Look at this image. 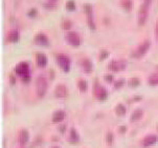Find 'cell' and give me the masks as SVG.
<instances>
[{
    "instance_id": "cell-1",
    "label": "cell",
    "mask_w": 158,
    "mask_h": 148,
    "mask_svg": "<svg viewBox=\"0 0 158 148\" xmlns=\"http://www.w3.org/2000/svg\"><path fill=\"white\" fill-rule=\"evenodd\" d=\"M16 74L23 80V82H29L30 80V73H29V65L26 62H21L15 68Z\"/></svg>"
},
{
    "instance_id": "cell-2",
    "label": "cell",
    "mask_w": 158,
    "mask_h": 148,
    "mask_svg": "<svg viewBox=\"0 0 158 148\" xmlns=\"http://www.w3.org/2000/svg\"><path fill=\"white\" fill-rule=\"evenodd\" d=\"M36 84H37V93H38V96L40 98L45 96L47 88H48V82L46 80V78L43 77V76H39Z\"/></svg>"
},
{
    "instance_id": "cell-3",
    "label": "cell",
    "mask_w": 158,
    "mask_h": 148,
    "mask_svg": "<svg viewBox=\"0 0 158 148\" xmlns=\"http://www.w3.org/2000/svg\"><path fill=\"white\" fill-rule=\"evenodd\" d=\"M150 45H151V43H150L149 40H145V41H143L142 43H140V44L138 45V47L136 48L135 51L133 52L132 57L133 58H137V59L141 58L142 56H145V53L149 51Z\"/></svg>"
},
{
    "instance_id": "cell-4",
    "label": "cell",
    "mask_w": 158,
    "mask_h": 148,
    "mask_svg": "<svg viewBox=\"0 0 158 148\" xmlns=\"http://www.w3.org/2000/svg\"><path fill=\"white\" fill-rule=\"evenodd\" d=\"M149 5H147L145 3H142L139 7L138 11V24L139 25H145L147 22L149 16Z\"/></svg>"
},
{
    "instance_id": "cell-5",
    "label": "cell",
    "mask_w": 158,
    "mask_h": 148,
    "mask_svg": "<svg viewBox=\"0 0 158 148\" xmlns=\"http://www.w3.org/2000/svg\"><path fill=\"white\" fill-rule=\"evenodd\" d=\"M93 95L97 100L100 101L106 100L107 97H108V93H107L106 88L103 87L102 85H100L99 83H97L93 86Z\"/></svg>"
},
{
    "instance_id": "cell-6",
    "label": "cell",
    "mask_w": 158,
    "mask_h": 148,
    "mask_svg": "<svg viewBox=\"0 0 158 148\" xmlns=\"http://www.w3.org/2000/svg\"><path fill=\"white\" fill-rule=\"evenodd\" d=\"M57 63L62 71H64L65 73L69 71V69H70V60L67 56L58 55L57 56Z\"/></svg>"
},
{
    "instance_id": "cell-7",
    "label": "cell",
    "mask_w": 158,
    "mask_h": 148,
    "mask_svg": "<svg viewBox=\"0 0 158 148\" xmlns=\"http://www.w3.org/2000/svg\"><path fill=\"white\" fill-rule=\"evenodd\" d=\"M66 38V41L73 47H77L81 44V39H80V36L77 35L75 32H68L65 36Z\"/></svg>"
},
{
    "instance_id": "cell-8",
    "label": "cell",
    "mask_w": 158,
    "mask_h": 148,
    "mask_svg": "<svg viewBox=\"0 0 158 148\" xmlns=\"http://www.w3.org/2000/svg\"><path fill=\"white\" fill-rule=\"evenodd\" d=\"M108 68L112 71H120L126 68V62L124 60H112L108 64Z\"/></svg>"
},
{
    "instance_id": "cell-9",
    "label": "cell",
    "mask_w": 158,
    "mask_h": 148,
    "mask_svg": "<svg viewBox=\"0 0 158 148\" xmlns=\"http://www.w3.org/2000/svg\"><path fill=\"white\" fill-rule=\"evenodd\" d=\"M55 96L58 99H66L68 97V89L64 84H59L55 89Z\"/></svg>"
},
{
    "instance_id": "cell-10",
    "label": "cell",
    "mask_w": 158,
    "mask_h": 148,
    "mask_svg": "<svg viewBox=\"0 0 158 148\" xmlns=\"http://www.w3.org/2000/svg\"><path fill=\"white\" fill-rule=\"evenodd\" d=\"M34 41H35L36 44L40 45V46H48V44H49L47 36H46L45 34H42V33H40V34H38V35H36Z\"/></svg>"
},
{
    "instance_id": "cell-11",
    "label": "cell",
    "mask_w": 158,
    "mask_h": 148,
    "mask_svg": "<svg viewBox=\"0 0 158 148\" xmlns=\"http://www.w3.org/2000/svg\"><path fill=\"white\" fill-rule=\"evenodd\" d=\"M29 140V133L26 129H21L19 131V135H18V143H19L21 146H24V145L28 142Z\"/></svg>"
},
{
    "instance_id": "cell-12",
    "label": "cell",
    "mask_w": 158,
    "mask_h": 148,
    "mask_svg": "<svg viewBox=\"0 0 158 148\" xmlns=\"http://www.w3.org/2000/svg\"><path fill=\"white\" fill-rule=\"evenodd\" d=\"M157 141H158L157 135H148V137H145V138L143 139V141H142V146H143V147H149V146L154 145Z\"/></svg>"
},
{
    "instance_id": "cell-13",
    "label": "cell",
    "mask_w": 158,
    "mask_h": 148,
    "mask_svg": "<svg viewBox=\"0 0 158 148\" xmlns=\"http://www.w3.org/2000/svg\"><path fill=\"white\" fill-rule=\"evenodd\" d=\"M47 57L46 55L42 54V53H38L37 54V64H38L39 67H45L46 65H47Z\"/></svg>"
},
{
    "instance_id": "cell-14",
    "label": "cell",
    "mask_w": 158,
    "mask_h": 148,
    "mask_svg": "<svg viewBox=\"0 0 158 148\" xmlns=\"http://www.w3.org/2000/svg\"><path fill=\"white\" fill-rule=\"evenodd\" d=\"M65 113L63 110H59V111H56L55 115L52 116V122L54 123H61L63 120L65 119Z\"/></svg>"
},
{
    "instance_id": "cell-15",
    "label": "cell",
    "mask_w": 158,
    "mask_h": 148,
    "mask_svg": "<svg viewBox=\"0 0 158 148\" xmlns=\"http://www.w3.org/2000/svg\"><path fill=\"white\" fill-rule=\"evenodd\" d=\"M82 67H83V71H85V73H91L92 71V63H91V61L89 60V59H83L82 60Z\"/></svg>"
},
{
    "instance_id": "cell-16",
    "label": "cell",
    "mask_w": 158,
    "mask_h": 148,
    "mask_svg": "<svg viewBox=\"0 0 158 148\" xmlns=\"http://www.w3.org/2000/svg\"><path fill=\"white\" fill-rule=\"evenodd\" d=\"M9 40L11 42H14V43L19 41V32H18V29H12L9 33Z\"/></svg>"
},
{
    "instance_id": "cell-17",
    "label": "cell",
    "mask_w": 158,
    "mask_h": 148,
    "mask_svg": "<svg viewBox=\"0 0 158 148\" xmlns=\"http://www.w3.org/2000/svg\"><path fill=\"white\" fill-rule=\"evenodd\" d=\"M143 117V111L142 109L138 108V109L134 110V113H132V116H131V122H135V121H138L140 120Z\"/></svg>"
},
{
    "instance_id": "cell-18",
    "label": "cell",
    "mask_w": 158,
    "mask_h": 148,
    "mask_svg": "<svg viewBox=\"0 0 158 148\" xmlns=\"http://www.w3.org/2000/svg\"><path fill=\"white\" fill-rule=\"evenodd\" d=\"M120 5L123 7L124 10L131 11L133 7V1L132 0H120Z\"/></svg>"
},
{
    "instance_id": "cell-19",
    "label": "cell",
    "mask_w": 158,
    "mask_h": 148,
    "mask_svg": "<svg viewBox=\"0 0 158 148\" xmlns=\"http://www.w3.org/2000/svg\"><path fill=\"white\" fill-rule=\"evenodd\" d=\"M79 140H80V137L77 135V132L75 131V129L71 128L70 135H69V141L72 142V143H77V142H79Z\"/></svg>"
},
{
    "instance_id": "cell-20",
    "label": "cell",
    "mask_w": 158,
    "mask_h": 148,
    "mask_svg": "<svg viewBox=\"0 0 158 148\" xmlns=\"http://www.w3.org/2000/svg\"><path fill=\"white\" fill-rule=\"evenodd\" d=\"M148 82L150 85H152V86L158 85V74H152L151 76L149 77Z\"/></svg>"
},
{
    "instance_id": "cell-21",
    "label": "cell",
    "mask_w": 158,
    "mask_h": 148,
    "mask_svg": "<svg viewBox=\"0 0 158 148\" xmlns=\"http://www.w3.org/2000/svg\"><path fill=\"white\" fill-rule=\"evenodd\" d=\"M77 86H79V88H80V90L81 91H86V90L88 89V83L86 80H83V79H81V80L77 82Z\"/></svg>"
},
{
    "instance_id": "cell-22",
    "label": "cell",
    "mask_w": 158,
    "mask_h": 148,
    "mask_svg": "<svg viewBox=\"0 0 158 148\" xmlns=\"http://www.w3.org/2000/svg\"><path fill=\"white\" fill-rule=\"evenodd\" d=\"M126 107L124 106L123 104H118L115 108V113L118 115V116H124L125 113H126Z\"/></svg>"
},
{
    "instance_id": "cell-23",
    "label": "cell",
    "mask_w": 158,
    "mask_h": 148,
    "mask_svg": "<svg viewBox=\"0 0 158 148\" xmlns=\"http://www.w3.org/2000/svg\"><path fill=\"white\" fill-rule=\"evenodd\" d=\"M43 7H45V9H49V10H52V9H56L57 7V3H55V2H52V1H46V2H44L43 3Z\"/></svg>"
},
{
    "instance_id": "cell-24",
    "label": "cell",
    "mask_w": 158,
    "mask_h": 148,
    "mask_svg": "<svg viewBox=\"0 0 158 148\" xmlns=\"http://www.w3.org/2000/svg\"><path fill=\"white\" fill-rule=\"evenodd\" d=\"M66 9L68 11H74L75 10V3L73 0H68L66 2Z\"/></svg>"
},
{
    "instance_id": "cell-25",
    "label": "cell",
    "mask_w": 158,
    "mask_h": 148,
    "mask_svg": "<svg viewBox=\"0 0 158 148\" xmlns=\"http://www.w3.org/2000/svg\"><path fill=\"white\" fill-rule=\"evenodd\" d=\"M84 11H85V13L87 14L88 16H93V15H92V12H93V11H92V7H91V5H89V4H84Z\"/></svg>"
},
{
    "instance_id": "cell-26",
    "label": "cell",
    "mask_w": 158,
    "mask_h": 148,
    "mask_svg": "<svg viewBox=\"0 0 158 148\" xmlns=\"http://www.w3.org/2000/svg\"><path fill=\"white\" fill-rule=\"evenodd\" d=\"M139 83H140V81H139L138 78H132L131 80L129 81V84H130V86H132V87H136V86H138Z\"/></svg>"
},
{
    "instance_id": "cell-27",
    "label": "cell",
    "mask_w": 158,
    "mask_h": 148,
    "mask_svg": "<svg viewBox=\"0 0 158 148\" xmlns=\"http://www.w3.org/2000/svg\"><path fill=\"white\" fill-rule=\"evenodd\" d=\"M88 25L91 29H95V23H94L93 20V16H88Z\"/></svg>"
},
{
    "instance_id": "cell-28",
    "label": "cell",
    "mask_w": 158,
    "mask_h": 148,
    "mask_svg": "<svg viewBox=\"0 0 158 148\" xmlns=\"http://www.w3.org/2000/svg\"><path fill=\"white\" fill-rule=\"evenodd\" d=\"M113 140H114V135H113L112 132H108L106 135V142L109 145H111L113 143Z\"/></svg>"
},
{
    "instance_id": "cell-29",
    "label": "cell",
    "mask_w": 158,
    "mask_h": 148,
    "mask_svg": "<svg viewBox=\"0 0 158 148\" xmlns=\"http://www.w3.org/2000/svg\"><path fill=\"white\" fill-rule=\"evenodd\" d=\"M62 27L63 29H69L71 27V21L70 20H64L62 22Z\"/></svg>"
},
{
    "instance_id": "cell-30",
    "label": "cell",
    "mask_w": 158,
    "mask_h": 148,
    "mask_svg": "<svg viewBox=\"0 0 158 148\" xmlns=\"http://www.w3.org/2000/svg\"><path fill=\"white\" fill-rule=\"evenodd\" d=\"M37 15H38V11H37V9H30V10L27 12V16L32 17V18H35Z\"/></svg>"
},
{
    "instance_id": "cell-31",
    "label": "cell",
    "mask_w": 158,
    "mask_h": 148,
    "mask_svg": "<svg viewBox=\"0 0 158 148\" xmlns=\"http://www.w3.org/2000/svg\"><path fill=\"white\" fill-rule=\"evenodd\" d=\"M108 56H109V52L108 51H102L100 54V60H105L106 58H108Z\"/></svg>"
},
{
    "instance_id": "cell-32",
    "label": "cell",
    "mask_w": 158,
    "mask_h": 148,
    "mask_svg": "<svg viewBox=\"0 0 158 148\" xmlns=\"http://www.w3.org/2000/svg\"><path fill=\"white\" fill-rule=\"evenodd\" d=\"M124 84H125V80H124V79H120V80L116 81L115 84H114V87H115V88H120V87L123 86Z\"/></svg>"
},
{
    "instance_id": "cell-33",
    "label": "cell",
    "mask_w": 158,
    "mask_h": 148,
    "mask_svg": "<svg viewBox=\"0 0 158 148\" xmlns=\"http://www.w3.org/2000/svg\"><path fill=\"white\" fill-rule=\"evenodd\" d=\"M105 80H106L107 82H112L113 76L112 75H106V76H105Z\"/></svg>"
},
{
    "instance_id": "cell-34",
    "label": "cell",
    "mask_w": 158,
    "mask_h": 148,
    "mask_svg": "<svg viewBox=\"0 0 158 148\" xmlns=\"http://www.w3.org/2000/svg\"><path fill=\"white\" fill-rule=\"evenodd\" d=\"M155 36H156V39L158 41V20L156 21V25H155Z\"/></svg>"
},
{
    "instance_id": "cell-35",
    "label": "cell",
    "mask_w": 158,
    "mask_h": 148,
    "mask_svg": "<svg viewBox=\"0 0 158 148\" xmlns=\"http://www.w3.org/2000/svg\"><path fill=\"white\" fill-rule=\"evenodd\" d=\"M152 2H153V0H143V3H145L147 5H149V7L152 4Z\"/></svg>"
},
{
    "instance_id": "cell-36",
    "label": "cell",
    "mask_w": 158,
    "mask_h": 148,
    "mask_svg": "<svg viewBox=\"0 0 158 148\" xmlns=\"http://www.w3.org/2000/svg\"><path fill=\"white\" fill-rule=\"evenodd\" d=\"M10 80H11V82H12V84H15V82H16V79H15V77H14L13 75H11Z\"/></svg>"
},
{
    "instance_id": "cell-37",
    "label": "cell",
    "mask_w": 158,
    "mask_h": 148,
    "mask_svg": "<svg viewBox=\"0 0 158 148\" xmlns=\"http://www.w3.org/2000/svg\"><path fill=\"white\" fill-rule=\"evenodd\" d=\"M120 131L122 132V133H125V132H126V127H125V126H120Z\"/></svg>"
},
{
    "instance_id": "cell-38",
    "label": "cell",
    "mask_w": 158,
    "mask_h": 148,
    "mask_svg": "<svg viewBox=\"0 0 158 148\" xmlns=\"http://www.w3.org/2000/svg\"><path fill=\"white\" fill-rule=\"evenodd\" d=\"M65 128H66V126H65V125H62L61 127H60V130H61L62 133H63V132H65Z\"/></svg>"
},
{
    "instance_id": "cell-39",
    "label": "cell",
    "mask_w": 158,
    "mask_h": 148,
    "mask_svg": "<svg viewBox=\"0 0 158 148\" xmlns=\"http://www.w3.org/2000/svg\"><path fill=\"white\" fill-rule=\"evenodd\" d=\"M48 1H52V2H55V3H57V1H58V0H48Z\"/></svg>"
},
{
    "instance_id": "cell-40",
    "label": "cell",
    "mask_w": 158,
    "mask_h": 148,
    "mask_svg": "<svg viewBox=\"0 0 158 148\" xmlns=\"http://www.w3.org/2000/svg\"><path fill=\"white\" fill-rule=\"evenodd\" d=\"M52 148H60L59 146H55V147H52Z\"/></svg>"
},
{
    "instance_id": "cell-41",
    "label": "cell",
    "mask_w": 158,
    "mask_h": 148,
    "mask_svg": "<svg viewBox=\"0 0 158 148\" xmlns=\"http://www.w3.org/2000/svg\"><path fill=\"white\" fill-rule=\"evenodd\" d=\"M157 129H158V127H157Z\"/></svg>"
}]
</instances>
